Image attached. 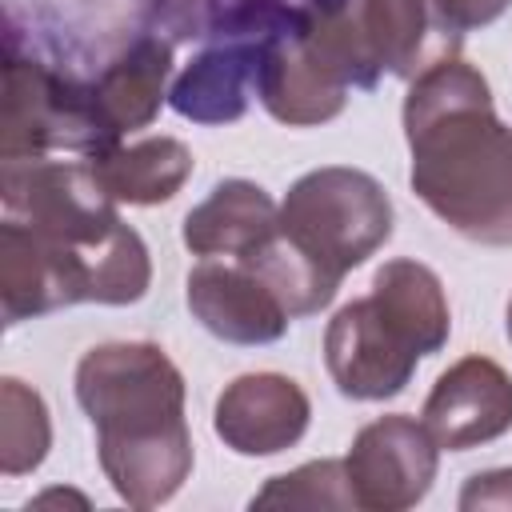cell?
Returning a JSON list of instances; mask_svg holds the SVG:
<instances>
[{
  "instance_id": "1",
  "label": "cell",
  "mask_w": 512,
  "mask_h": 512,
  "mask_svg": "<svg viewBox=\"0 0 512 512\" xmlns=\"http://www.w3.org/2000/svg\"><path fill=\"white\" fill-rule=\"evenodd\" d=\"M404 136L412 192L464 240L512 248V128L480 68L460 56L424 64L404 96Z\"/></svg>"
},
{
  "instance_id": "2",
  "label": "cell",
  "mask_w": 512,
  "mask_h": 512,
  "mask_svg": "<svg viewBox=\"0 0 512 512\" xmlns=\"http://www.w3.org/2000/svg\"><path fill=\"white\" fill-rule=\"evenodd\" d=\"M76 400L96 428V456L132 508L172 500L192 472L184 376L160 344L112 340L76 364Z\"/></svg>"
},
{
  "instance_id": "3",
  "label": "cell",
  "mask_w": 512,
  "mask_h": 512,
  "mask_svg": "<svg viewBox=\"0 0 512 512\" xmlns=\"http://www.w3.org/2000/svg\"><path fill=\"white\" fill-rule=\"evenodd\" d=\"M0 200L8 216L36 228L72 288V304H136L152 284L148 244L120 220L92 164L80 160H0Z\"/></svg>"
},
{
  "instance_id": "4",
  "label": "cell",
  "mask_w": 512,
  "mask_h": 512,
  "mask_svg": "<svg viewBox=\"0 0 512 512\" xmlns=\"http://www.w3.org/2000/svg\"><path fill=\"white\" fill-rule=\"evenodd\" d=\"M280 232L336 284L392 236V200L376 176L348 164L304 172L284 204Z\"/></svg>"
},
{
  "instance_id": "5",
  "label": "cell",
  "mask_w": 512,
  "mask_h": 512,
  "mask_svg": "<svg viewBox=\"0 0 512 512\" xmlns=\"http://www.w3.org/2000/svg\"><path fill=\"white\" fill-rule=\"evenodd\" d=\"M116 144L124 140H116L108 124L100 120L88 80L64 76L8 48L4 108H0V160H44L48 152L100 156Z\"/></svg>"
},
{
  "instance_id": "6",
  "label": "cell",
  "mask_w": 512,
  "mask_h": 512,
  "mask_svg": "<svg viewBox=\"0 0 512 512\" xmlns=\"http://www.w3.org/2000/svg\"><path fill=\"white\" fill-rule=\"evenodd\" d=\"M352 88H376L384 76H416L428 36V0H348L340 16L308 32Z\"/></svg>"
},
{
  "instance_id": "7",
  "label": "cell",
  "mask_w": 512,
  "mask_h": 512,
  "mask_svg": "<svg viewBox=\"0 0 512 512\" xmlns=\"http://www.w3.org/2000/svg\"><path fill=\"white\" fill-rule=\"evenodd\" d=\"M436 464L440 444L432 440L424 420H412L404 412H388L364 424L344 456L356 508L368 512H404L420 504L436 480Z\"/></svg>"
},
{
  "instance_id": "8",
  "label": "cell",
  "mask_w": 512,
  "mask_h": 512,
  "mask_svg": "<svg viewBox=\"0 0 512 512\" xmlns=\"http://www.w3.org/2000/svg\"><path fill=\"white\" fill-rule=\"evenodd\" d=\"M420 352L380 312L372 296L344 304L324 328V364L340 396L388 400L400 396L416 372Z\"/></svg>"
},
{
  "instance_id": "9",
  "label": "cell",
  "mask_w": 512,
  "mask_h": 512,
  "mask_svg": "<svg viewBox=\"0 0 512 512\" xmlns=\"http://www.w3.org/2000/svg\"><path fill=\"white\" fill-rule=\"evenodd\" d=\"M348 0H148V24L172 40H280L304 36Z\"/></svg>"
},
{
  "instance_id": "10",
  "label": "cell",
  "mask_w": 512,
  "mask_h": 512,
  "mask_svg": "<svg viewBox=\"0 0 512 512\" xmlns=\"http://www.w3.org/2000/svg\"><path fill=\"white\" fill-rule=\"evenodd\" d=\"M424 428L448 452L500 440L512 428V376L488 356H464L432 384Z\"/></svg>"
},
{
  "instance_id": "11",
  "label": "cell",
  "mask_w": 512,
  "mask_h": 512,
  "mask_svg": "<svg viewBox=\"0 0 512 512\" xmlns=\"http://www.w3.org/2000/svg\"><path fill=\"white\" fill-rule=\"evenodd\" d=\"M184 296L200 328L224 344H272L292 324L280 296L240 260H200L188 272Z\"/></svg>"
},
{
  "instance_id": "12",
  "label": "cell",
  "mask_w": 512,
  "mask_h": 512,
  "mask_svg": "<svg viewBox=\"0 0 512 512\" xmlns=\"http://www.w3.org/2000/svg\"><path fill=\"white\" fill-rule=\"evenodd\" d=\"M312 420L308 392L280 372H244L216 396L212 428L240 456H276L292 448Z\"/></svg>"
},
{
  "instance_id": "13",
  "label": "cell",
  "mask_w": 512,
  "mask_h": 512,
  "mask_svg": "<svg viewBox=\"0 0 512 512\" xmlns=\"http://www.w3.org/2000/svg\"><path fill=\"white\" fill-rule=\"evenodd\" d=\"M344 72L324 56V48L304 36H280L264 44L260 72H256V96L268 108L272 120L288 128H312L328 124L344 112L348 100Z\"/></svg>"
},
{
  "instance_id": "14",
  "label": "cell",
  "mask_w": 512,
  "mask_h": 512,
  "mask_svg": "<svg viewBox=\"0 0 512 512\" xmlns=\"http://www.w3.org/2000/svg\"><path fill=\"white\" fill-rule=\"evenodd\" d=\"M268 40H224L208 44L168 88V104L192 124H232L248 112L256 72Z\"/></svg>"
},
{
  "instance_id": "15",
  "label": "cell",
  "mask_w": 512,
  "mask_h": 512,
  "mask_svg": "<svg viewBox=\"0 0 512 512\" xmlns=\"http://www.w3.org/2000/svg\"><path fill=\"white\" fill-rule=\"evenodd\" d=\"M280 228V204L252 180H220L208 200L184 216V248L192 256L244 260Z\"/></svg>"
},
{
  "instance_id": "16",
  "label": "cell",
  "mask_w": 512,
  "mask_h": 512,
  "mask_svg": "<svg viewBox=\"0 0 512 512\" xmlns=\"http://www.w3.org/2000/svg\"><path fill=\"white\" fill-rule=\"evenodd\" d=\"M168 76H172V44L160 32H144L112 64H104L96 80H88L96 112L116 140L156 120L168 96Z\"/></svg>"
},
{
  "instance_id": "17",
  "label": "cell",
  "mask_w": 512,
  "mask_h": 512,
  "mask_svg": "<svg viewBox=\"0 0 512 512\" xmlns=\"http://www.w3.org/2000/svg\"><path fill=\"white\" fill-rule=\"evenodd\" d=\"M116 204H164L192 176V152L176 136H144L136 144H116L100 156H84Z\"/></svg>"
},
{
  "instance_id": "18",
  "label": "cell",
  "mask_w": 512,
  "mask_h": 512,
  "mask_svg": "<svg viewBox=\"0 0 512 512\" xmlns=\"http://www.w3.org/2000/svg\"><path fill=\"white\" fill-rule=\"evenodd\" d=\"M72 308L60 264L48 244L16 216L0 224V312L4 324H20L32 316H48Z\"/></svg>"
},
{
  "instance_id": "19",
  "label": "cell",
  "mask_w": 512,
  "mask_h": 512,
  "mask_svg": "<svg viewBox=\"0 0 512 512\" xmlns=\"http://www.w3.org/2000/svg\"><path fill=\"white\" fill-rule=\"evenodd\" d=\"M368 296L380 304V312L404 332V340L420 356H432L448 344V332H452L448 296H444L440 276L428 264L404 260V256L380 264Z\"/></svg>"
},
{
  "instance_id": "20",
  "label": "cell",
  "mask_w": 512,
  "mask_h": 512,
  "mask_svg": "<svg viewBox=\"0 0 512 512\" xmlns=\"http://www.w3.org/2000/svg\"><path fill=\"white\" fill-rule=\"evenodd\" d=\"M52 448V420L44 396L16 376L0 380V472L24 476L44 464Z\"/></svg>"
},
{
  "instance_id": "21",
  "label": "cell",
  "mask_w": 512,
  "mask_h": 512,
  "mask_svg": "<svg viewBox=\"0 0 512 512\" xmlns=\"http://www.w3.org/2000/svg\"><path fill=\"white\" fill-rule=\"evenodd\" d=\"M252 508H356L344 460H312L296 472L272 476L256 496Z\"/></svg>"
},
{
  "instance_id": "22",
  "label": "cell",
  "mask_w": 512,
  "mask_h": 512,
  "mask_svg": "<svg viewBox=\"0 0 512 512\" xmlns=\"http://www.w3.org/2000/svg\"><path fill=\"white\" fill-rule=\"evenodd\" d=\"M508 4H512V0H428L432 16H436L448 32L484 28V24H492L496 16H504Z\"/></svg>"
},
{
  "instance_id": "23",
  "label": "cell",
  "mask_w": 512,
  "mask_h": 512,
  "mask_svg": "<svg viewBox=\"0 0 512 512\" xmlns=\"http://www.w3.org/2000/svg\"><path fill=\"white\" fill-rule=\"evenodd\" d=\"M460 508L464 512H476V508H512V468H492V472L468 476V484L460 492Z\"/></svg>"
},
{
  "instance_id": "24",
  "label": "cell",
  "mask_w": 512,
  "mask_h": 512,
  "mask_svg": "<svg viewBox=\"0 0 512 512\" xmlns=\"http://www.w3.org/2000/svg\"><path fill=\"white\" fill-rule=\"evenodd\" d=\"M508 340H512V300H508Z\"/></svg>"
}]
</instances>
